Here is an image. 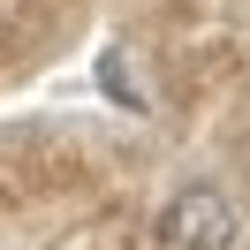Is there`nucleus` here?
Wrapping results in <instances>:
<instances>
[{"label":"nucleus","instance_id":"obj_1","mask_svg":"<svg viewBox=\"0 0 250 250\" xmlns=\"http://www.w3.org/2000/svg\"><path fill=\"white\" fill-rule=\"evenodd\" d=\"M159 235H167L174 250H235V235H243V212L228 205V189L189 182L182 197H167V212H159Z\"/></svg>","mask_w":250,"mask_h":250},{"label":"nucleus","instance_id":"obj_2","mask_svg":"<svg viewBox=\"0 0 250 250\" xmlns=\"http://www.w3.org/2000/svg\"><path fill=\"white\" fill-rule=\"evenodd\" d=\"M99 83H106V91H114V99H129V106H137V114H144V106H152V99H144V91H137V76H129V61H122V53H106V61H99Z\"/></svg>","mask_w":250,"mask_h":250}]
</instances>
